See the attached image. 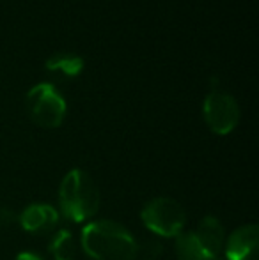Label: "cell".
<instances>
[{"label":"cell","instance_id":"1","mask_svg":"<svg viewBox=\"0 0 259 260\" xmlns=\"http://www.w3.org/2000/svg\"><path fill=\"white\" fill-rule=\"evenodd\" d=\"M82 246L94 260H137L138 244L133 236L116 221L100 219L82 230Z\"/></svg>","mask_w":259,"mask_h":260},{"label":"cell","instance_id":"2","mask_svg":"<svg viewBox=\"0 0 259 260\" xmlns=\"http://www.w3.org/2000/svg\"><path fill=\"white\" fill-rule=\"evenodd\" d=\"M59 202L69 221L83 223L96 216L100 209V191L94 181L80 168L68 172L61 182Z\"/></svg>","mask_w":259,"mask_h":260},{"label":"cell","instance_id":"3","mask_svg":"<svg viewBox=\"0 0 259 260\" xmlns=\"http://www.w3.org/2000/svg\"><path fill=\"white\" fill-rule=\"evenodd\" d=\"M27 112L31 119L41 127H59L64 122L66 112H68V103L64 96L57 90L52 83L41 82L28 89L27 98Z\"/></svg>","mask_w":259,"mask_h":260},{"label":"cell","instance_id":"4","mask_svg":"<svg viewBox=\"0 0 259 260\" xmlns=\"http://www.w3.org/2000/svg\"><path fill=\"white\" fill-rule=\"evenodd\" d=\"M142 221L151 232L162 237H176L183 232L187 223V214L183 207L169 197L153 199L142 209Z\"/></svg>","mask_w":259,"mask_h":260},{"label":"cell","instance_id":"5","mask_svg":"<svg viewBox=\"0 0 259 260\" xmlns=\"http://www.w3.org/2000/svg\"><path fill=\"white\" fill-rule=\"evenodd\" d=\"M203 115L215 135H229L240 122V106L231 94L211 90L204 98Z\"/></svg>","mask_w":259,"mask_h":260},{"label":"cell","instance_id":"6","mask_svg":"<svg viewBox=\"0 0 259 260\" xmlns=\"http://www.w3.org/2000/svg\"><path fill=\"white\" fill-rule=\"evenodd\" d=\"M229 260H259V229L257 225H245L236 229L225 244Z\"/></svg>","mask_w":259,"mask_h":260},{"label":"cell","instance_id":"7","mask_svg":"<svg viewBox=\"0 0 259 260\" xmlns=\"http://www.w3.org/2000/svg\"><path fill=\"white\" fill-rule=\"evenodd\" d=\"M59 223V212L46 204H32L20 214V225L25 232L46 236L53 232Z\"/></svg>","mask_w":259,"mask_h":260},{"label":"cell","instance_id":"8","mask_svg":"<svg viewBox=\"0 0 259 260\" xmlns=\"http://www.w3.org/2000/svg\"><path fill=\"white\" fill-rule=\"evenodd\" d=\"M195 236L208 257L217 258L222 246H224V226H222V223L213 216H206L199 221Z\"/></svg>","mask_w":259,"mask_h":260},{"label":"cell","instance_id":"9","mask_svg":"<svg viewBox=\"0 0 259 260\" xmlns=\"http://www.w3.org/2000/svg\"><path fill=\"white\" fill-rule=\"evenodd\" d=\"M45 68L48 71H59L66 76H78L83 71V58L75 53H53L46 58Z\"/></svg>","mask_w":259,"mask_h":260},{"label":"cell","instance_id":"10","mask_svg":"<svg viewBox=\"0 0 259 260\" xmlns=\"http://www.w3.org/2000/svg\"><path fill=\"white\" fill-rule=\"evenodd\" d=\"M176 237V255L180 260H210L195 232H181Z\"/></svg>","mask_w":259,"mask_h":260},{"label":"cell","instance_id":"11","mask_svg":"<svg viewBox=\"0 0 259 260\" xmlns=\"http://www.w3.org/2000/svg\"><path fill=\"white\" fill-rule=\"evenodd\" d=\"M50 253L55 260H75L76 246L75 237L69 230H59L50 244Z\"/></svg>","mask_w":259,"mask_h":260},{"label":"cell","instance_id":"12","mask_svg":"<svg viewBox=\"0 0 259 260\" xmlns=\"http://www.w3.org/2000/svg\"><path fill=\"white\" fill-rule=\"evenodd\" d=\"M16 221V214L6 207H0V226H9Z\"/></svg>","mask_w":259,"mask_h":260},{"label":"cell","instance_id":"13","mask_svg":"<svg viewBox=\"0 0 259 260\" xmlns=\"http://www.w3.org/2000/svg\"><path fill=\"white\" fill-rule=\"evenodd\" d=\"M16 260H43V258H39L38 255L31 253V251H23V253H20V255H18Z\"/></svg>","mask_w":259,"mask_h":260},{"label":"cell","instance_id":"14","mask_svg":"<svg viewBox=\"0 0 259 260\" xmlns=\"http://www.w3.org/2000/svg\"><path fill=\"white\" fill-rule=\"evenodd\" d=\"M210 260H218V258H210Z\"/></svg>","mask_w":259,"mask_h":260}]
</instances>
